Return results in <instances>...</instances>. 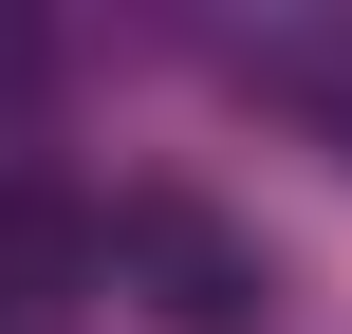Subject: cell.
Instances as JSON below:
<instances>
[{"instance_id":"6da1fadb","label":"cell","mask_w":352,"mask_h":334,"mask_svg":"<svg viewBox=\"0 0 352 334\" xmlns=\"http://www.w3.org/2000/svg\"><path fill=\"white\" fill-rule=\"evenodd\" d=\"M111 260L148 279V316L167 334H278V260L204 205V186H148V205H111Z\"/></svg>"},{"instance_id":"7a4b0ae2","label":"cell","mask_w":352,"mask_h":334,"mask_svg":"<svg viewBox=\"0 0 352 334\" xmlns=\"http://www.w3.org/2000/svg\"><path fill=\"white\" fill-rule=\"evenodd\" d=\"M93 260H111V223H93L56 167H0V316H56Z\"/></svg>"},{"instance_id":"3957f363","label":"cell","mask_w":352,"mask_h":334,"mask_svg":"<svg viewBox=\"0 0 352 334\" xmlns=\"http://www.w3.org/2000/svg\"><path fill=\"white\" fill-rule=\"evenodd\" d=\"M241 74H260V93H278V112H297V130L352 167V19H297V37H260Z\"/></svg>"},{"instance_id":"277c9868","label":"cell","mask_w":352,"mask_h":334,"mask_svg":"<svg viewBox=\"0 0 352 334\" xmlns=\"http://www.w3.org/2000/svg\"><path fill=\"white\" fill-rule=\"evenodd\" d=\"M0 334H56V316H0Z\"/></svg>"}]
</instances>
